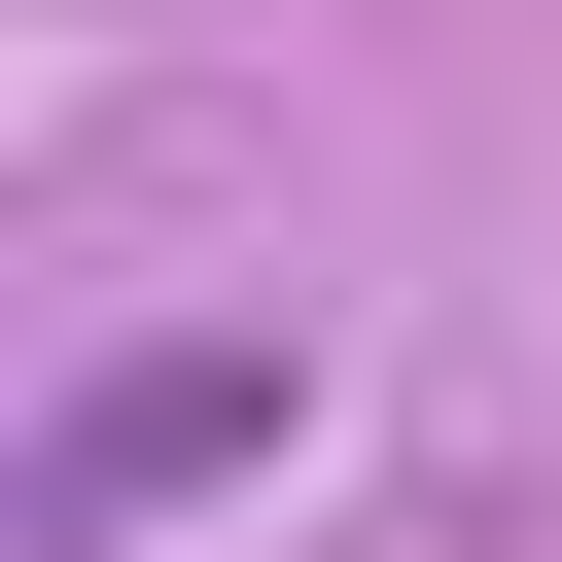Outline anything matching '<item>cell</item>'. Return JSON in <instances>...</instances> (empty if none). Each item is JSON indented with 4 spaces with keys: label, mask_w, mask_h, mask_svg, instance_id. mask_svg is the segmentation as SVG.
I'll use <instances>...</instances> for the list:
<instances>
[{
    "label": "cell",
    "mask_w": 562,
    "mask_h": 562,
    "mask_svg": "<svg viewBox=\"0 0 562 562\" xmlns=\"http://www.w3.org/2000/svg\"><path fill=\"white\" fill-rule=\"evenodd\" d=\"M176 492H281V316H176V351H105V386L35 422V492H0V527H35V562H140Z\"/></svg>",
    "instance_id": "6da1fadb"
}]
</instances>
